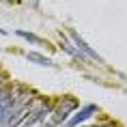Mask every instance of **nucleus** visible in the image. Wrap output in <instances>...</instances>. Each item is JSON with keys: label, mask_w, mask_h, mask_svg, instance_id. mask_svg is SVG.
I'll return each instance as SVG.
<instances>
[{"label": "nucleus", "mask_w": 127, "mask_h": 127, "mask_svg": "<svg viewBox=\"0 0 127 127\" xmlns=\"http://www.w3.org/2000/svg\"><path fill=\"white\" fill-rule=\"evenodd\" d=\"M75 106H78L75 101H67L65 106H60L58 110H56V114H54V119H52V125H56V123H60V121H65V119L69 116V112H71V110H73Z\"/></svg>", "instance_id": "obj_4"}, {"label": "nucleus", "mask_w": 127, "mask_h": 127, "mask_svg": "<svg viewBox=\"0 0 127 127\" xmlns=\"http://www.w3.org/2000/svg\"><path fill=\"white\" fill-rule=\"evenodd\" d=\"M45 114H47V110H39V112H34V116H30V119L26 121V125H24V127H30V125H34V123H39L41 119H45Z\"/></svg>", "instance_id": "obj_7"}, {"label": "nucleus", "mask_w": 127, "mask_h": 127, "mask_svg": "<svg viewBox=\"0 0 127 127\" xmlns=\"http://www.w3.org/2000/svg\"><path fill=\"white\" fill-rule=\"evenodd\" d=\"M71 39H73V43L78 45V50H80V52H84L86 56H91V58H95V60H101V58H99V54L95 52V50H91V45H88V43L82 39V37L75 32V30H71Z\"/></svg>", "instance_id": "obj_2"}, {"label": "nucleus", "mask_w": 127, "mask_h": 127, "mask_svg": "<svg viewBox=\"0 0 127 127\" xmlns=\"http://www.w3.org/2000/svg\"><path fill=\"white\" fill-rule=\"evenodd\" d=\"M95 110H97V108H95V106H84V108H82V110H80V112H78V114H75V116H73V119H69V125H67V127H75V125H80L82 121L91 119V116H93V112H95Z\"/></svg>", "instance_id": "obj_3"}, {"label": "nucleus", "mask_w": 127, "mask_h": 127, "mask_svg": "<svg viewBox=\"0 0 127 127\" xmlns=\"http://www.w3.org/2000/svg\"><path fill=\"white\" fill-rule=\"evenodd\" d=\"M17 37H22V39H26V41H30V43H37V45H41L43 43V39L41 37H37V34H32V32H26V30H17Z\"/></svg>", "instance_id": "obj_6"}, {"label": "nucleus", "mask_w": 127, "mask_h": 127, "mask_svg": "<svg viewBox=\"0 0 127 127\" xmlns=\"http://www.w3.org/2000/svg\"><path fill=\"white\" fill-rule=\"evenodd\" d=\"M99 127H112V125H99Z\"/></svg>", "instance_id": "obj_9"}, {"label": "nucleus", "mask_w": 127, "mask_h": 127, "mask_svg": "<svg viewBox=\"0 0 127 127\" xmlns=\"http://www.w3.org/2000/svg\"><path fill=\"white\" fill-rule=\"evenodd\" d=\"M63 47H65V52H69L71 56H78V54H80V50H78V47H73L67 39H63Z\"/></svg>", "instance_id": "obj_8"}, {"label": "nucleus", "mask_w": 127, "mask_h": 127, "mask_svg": "<svg viewBox=\"0 0 127 127\" xmlns=\"http://www.w3.org/2000/svg\"><path fill=\"white\" fill-rule=\"evenodd\" d=\"M45 127H52V125H45Z\"/></svg>", "instance_id": "obj_10"}, {"label": "nucleus", "mask_w": 127, "mask_h": 127, "mask_svg": "<svg viewBox=\"0 0 127 127\" xmlns=\"http://www.w3.org/2000/svg\"><path fill=\"white\" fill-rule=\"evenodd\" d=\"M26 58L30 60V63H37V65H45V67H52L54 63L52 58H47V56H43V54H37V52H28Z\"/></svg>", "instance_id": "obj_5"}, {"label": "nucleus", "mask_w": 127, "mask_h": 127, "mask_svg": "<svg viewBox=\"0 0 127 127\" xmlns=\"http://www.w3.org/2000/svg\"><path fill=\"white\" fill-rule=\"evenodd\" d=\"M11 108H13V95L9 91H2L0 93V125L11 116Z\"/></svg>", "instance_id": "obj_1"}]
</instances>
